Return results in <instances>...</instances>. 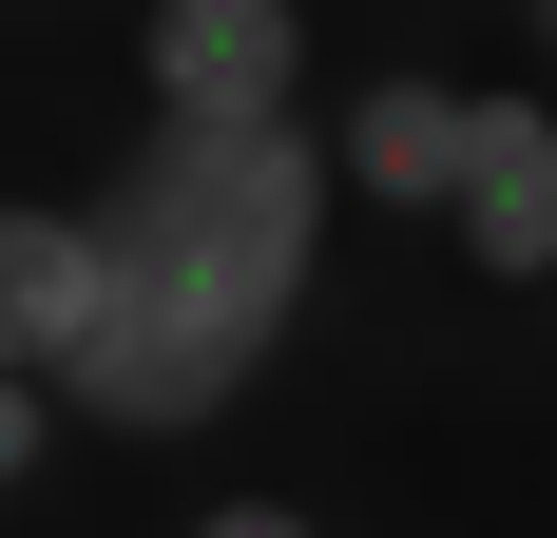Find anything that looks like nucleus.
<instances>
[{"mask_svg":"<svg viewBox=\"0 0 557 538\" xmlns=\"http://www.w3.org/2000/svg\"><path fill=\"white\" fill-rule=\"evenodd\" d=\"M346 212V155L308 115H135V155L97 173V231H115V327L77 366V424L97 442H193L231 424L270 346L308 327V269H327Z\"/></svg>","mask_w":557,"mask_h":538,"instance_id":"nucleus-1","label":"nucleus"},{"mask_svg":"<svg viewBox=\"0 0 557 538\" xmlns=\"http://www.w3.org/2000/svg\"><path fill=\"white\" fill-rule=\"evenodd\" d=\"M97 327H115V231H97V212H58V193H20V212H0V366L77 404Z\"/></svg>","mask_w":557,"mask_h":538,"instance_id":"nucleus-2","label":"nucleus"},{"mask_svg":"<svg viewBox=\"0 0 557 538\" xmlns=\"http://www.w3.org/2000/svg\"><path fill=\"white\" fill-rule=\"evenodd\" d=\"M135 77L173 115H288L308 97V0H154L135 20Z\"/></svg>","mask_w":557,"mask_h":538,"instance_id":"nucleus-3","label":"nucleus"},{"mask_svg":"<svg viewBox=\"0 0 557 538\" xmlns=\"http://www.w3.org/2000/svg\"><path fill=\"white\" fill-rule=\"evenodd\" d=\"M327 155H346L366 212H423V231H443L461 173H481V77H404V58H385V77L327 115Z\"/></svg>","mask_w":557,"mask_h":538,"instance_id":"nucleus-4","label":"nucleus"},{"mask_svg":"<svg viewBox=\"0 0 557 538\" xmlns=\"http://www.w3.org/2000/svg\"><path fill=\"white\" fill-rule=\"evenodd\" d=\"M461 269L481 289H557V115H539V77L519 97H481V173H461Z\"/></svg>","mask_w":557,"mask_h":538,"instance_id":"nucleus-5","label":"nucleus"},{"mask_svg":"<svg viewBox=\"0 0 557 538\" xmlns=\"http://www.w3.org/2000/svg\"><path fill=\"white\" fill-rule=\"evenodd\" d=\"M58 424H77V404H58V384H20V366H0V481H39V462H58Z\"/></svg>","mask_w":557,"mask_h":538,"instance_id":"nucleus-6","label":"nucleus"},{"mask_svg":"<svg viewBox=\"0 0 557 538\" xmlns=\"http://www.w3.org/2000/svg\"><path fill=\"white\" fill-rule=\"evenodd\" d=\"M193 538H327V519H308V500H212Z\"/></svg>","mask_w":557,"mask_h":538,"instance_id":"nucleus-7","label":"nucleus"},{"mask_svg":"<svg viewBox=\"0 0 557 538\" xmlns=\"http://www.w3.org/2000/svg\"><path fill=\"white\" fill-rule=\"evenodd\" d=\"M519 39H539V77H557V0H519Z\"/></svg>","mask_w":557,"mask_h":538,"instance_id":"nucleus-8","label":"nucleus"}]
</instances>
